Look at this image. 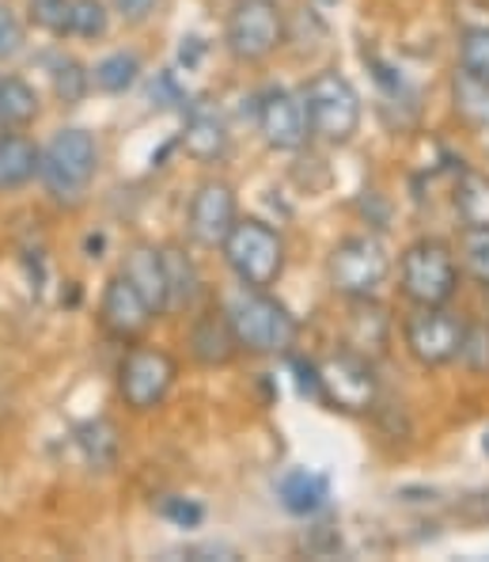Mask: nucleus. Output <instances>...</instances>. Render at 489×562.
<instances>
[{"label": "nucleus", "mask_w": 489, "mask_h": 562, "mask_svg": "<svg viewBox=\"0 0 489 562\" xmlns=\"http://www.w3.org/2000/svg\"><path fill=\"white\" fill-rule=\"evenodd\" d=\"M399 285L402 296L418 308L447 304L459 289V262L444 239H418L402 251L399 262Z\"/></svg>", "instance_id": "obj_5"}, {"label": "nucleus", "mask_w": 489, "mask_h": 562, "mask_svg": "<svg viewBox=\"0 0 489 562\" xmlns=\"http://www.w3.org/2000/svg\"><path fill=\"white\" fill-rule=\"evenodd\" d=\"M175 376L179 366L168 350H160V346H134V350H126V358L118 366V395L129 411L148 415V411H156L168 400V392L175 387Z\"/></svg>", "instance_id": "obj_9"}, {"label": "nucleus", "mask_w": 489, "mask_h": 562, "mask_svg": "<svg viewBox=\"0 0 489 562\" xmlns=\"http://www.w3.org/2000/svg\"><path fill=\"white\" fill-rule=\"evenodd\" d=\"M49 77H54V92H57V99H61L65 106H77L80 99L95 88V85H91V72L80 61H72V57H57Z\"/></svg>", "instance_id": "obj_24"}, {"label": "nucleus", "mask_w": 489, "mask_h": 562, "mask_svg": "<svg viewBox=\"0 0 489 562\" xmlns=\"http://www.w3.org/2000/svg\"><path fill=\"white\" fill-rule=\"evenodd\" d=\"M459 262L478 285L489 289V228H463L459 236Z\"/></svg>", "instance_id": "obj_25"}, {"label": "nucleus", "mask_w": 489, "mask_h": 562, "mask_svg": "<svg viewBox=\"0 0 489 562\" xmlns=\"http://www.w3.org/2000/svg\"><path fill=\"white\" fill-rule=\"evenodd\" d=\"M459 361H467L475 373H489V327L467 324V338H463Z\"/></svg>", "instance_id": "obj_30"}, {"label": "nucleus", "mask_w": 489, "mask_h": 562, "mask_svg": "<svg viewBox=\"0 0 489 562\" xmlns=\"http://www.w3.org/2000/svg\"><path fill=\"white\" fill-rule=\"evenodd\" d=\"M77 445L84 452V460L91 468H114L122 452V437H118V426L106 418H91L84 426H77Z\"/></svg>", "instance_id": "obj_20"}, {"label": "nucleus", "mask_w": 489, "mask_h": 562, "mask_svg": "<svg viewBox=\"0 0 489 562\" xmlns=\"http://www.w3.org/2000/svg\"><path fill=\"white\" fill-rule=\"evenodd\" d=\"M152 319H156L152 304L145 301V293L122 270L114 278H106L103 296H99V324H103L106 335L134 346L137 338H145Z\"/></svg>", "instance_id": "obj_13"}, {"label": "nucleus", "mask_w": 489, "mask_h": 562, "mask_svg": "<svg viewBox=\"0 0 489 562\" xmlns=\"http://www.w3.org/2000/svg\"><path fill=\"white\" fill-rule=\"evenodd\" d=\"M137 80H140V57L126 54V49H118V54H106L103 61L91 69V85H95L103 95H126Z\"/></svg>", "instance_id": "obj_21"}, {"label": "nucleus", "mask_w": 489, "mask_h": 562, "mask_svg": "<svg viewBox=\"0 0 489 562\" xmlns=\"http://www.w3.org/2000/svg\"><path fill=\"white\" fill-rule=\"evenodd\" d=\"M315 369H319V403L345 411V415H364V411L376 407L379 376L372 369L368 353L338 350L322 358Z\"/></svg>", "instance_id": "obj_7"}, {"label": "nucleus", "mask_w": 489, "mask_h": 562, "mask_svg": "<svg viewBox=\"0 0 489 562\" xmlns=\"http://www.w3.org/2000/svg\"><path fill=\"white\" fill-rule=\"evenodd\" d=\"M304 111H308L311 137L327 145H350L361 130V95L338 69L315 72L308 85L300 88Z\"/></svg>", "instance_id": "obj_4"}, {"label": "nucleus", "mask_w": 489, "mask_h": 562, "mask_svg": "<svg viewBox=\"0 0 489 562\" xmlns=\"http://www.w3.org/2000/svg\"><path fill=\"white\" fill-rule=\"evenodd\" d=\"M277 498L293 517H311V514H319V509L327 506L330 483H327V475H319V471L293 468V471H285V475L277 479Z\"/></svg>", "instance_id": "obj_15"}, {"label": "nucleus", "mask_w": 489, "mask_h": 562, "mask_svg": "<svg viewBox=\"0 0 489 562\" xmlns=\"http://www.w3.org/2000/svg\"><path fill=\"white\" fill-rule=\"evenodd\" d=\"M254 122H259V134L273 153H300L311 137L304 99L296 92H288V88H270V92H262L259 106H254Z\"/></svg>", "instance_id": "obj_12"}, {"label": "nucleus", "mask_w": 489, "mask_h": 562, "mask_svg": "<svg viewBox=\"0 0 489 562\" xmlns=\"http://www.w3.org/2000/svg\"><path fill=\"white\" fill-rule=\"evenodd\" d=\"M122 274L145 293V301L152 304L156 316L171 308V281H168V259L156 244H134L122 262Z\"/></svg>", "instance_id": "obj_14"}, {"label": "nucleus", "mask_w": 489, "mask_h": 562, "mask_svg": "<svg viewBox=\"0 0 489 562\" xmlns=\"http://www.w3.org/2000/svg\"><path fill=\"white\" fill-rule=\"evenodd\" d=\"M482 449H486V452H489V434H486V437H482Z\"/></svg>", "instance_id": "obj_35"}, {"label": "nucleus", "mask_w": 489, "mask_h": 562, "mask_svg": "<svg viewBox=\"0 0 489 562\" xmlns=\"http://www.w3.org/2000/svg\"><path fill=\"white\" fill-rule=\"evenodd\" d=\"M163 259H168V281H171V308H179V304H186L190 296H194V285H197V270H194V262H190L186 255L179 251V247H168V251H163Z\"/></svg>", "instance_id": "obj_29"}, {"label": "nucleus", "mask_w": 489, "mask_h": 562, "mask_svg": "<svg viewBox=\"0 0 489 562\" xmlns=\"http://www.w3.org/2000/svg\"><path fill=\"white\" fill-rule=\"evenodd\" d=\"M27 20L46 35H72V0H27Z\"/></svg>", "instance_id": "obj_26"}, {"label": "nucleus", "mask_w": 489, "mask_h": 562, "mask_svg": "<svg viewBox=\"0 0 489 562\" xmlns=\"http://www.w3.org/2000/svg\"><path fill=\"white\" fill-rule=\"evenodd\" d=\"M285 43V12L277 0H231L224 20V46L236 61L259 65Z\"/></svg>", "instance_id": "obj_6"}, {"label": "nucleus", "mask_w": 489, "mask_h": 562, "mask_svg": "<svg viewBox=\"0 0 489 562\" xmlns=\"http://www.w3.org/2000/svg\"><path fill=\"white\" fill-rule=\"evenodd\" d=\"M160 514L171 520V525H179V528H197L205 520V509L197 506L194 498H182V494H168L163 498V506H160Z\"/></svg>", "instance_id": "obj_32"}, {"label": "nucleus", "mask_w": 489, "mask_h": 562, "mask_svg": "<svg viewBox=\"0 0 489 562\" xmlns=\"http://www.w3.org/2000/svg\"><path fill=\"white\" fill-rule=\"evenodd\" d=\"M23 43H27V35H23L20 15H15L8 4H0V61L23 54Z\"/></svg>", "instance_id": "obj_31"}, {"label": "nucleus", "mask_w": 489, "mask_h": 562, "mask_svg": "<svg viewBox=\"0 0 489 562\" xmlns=\"http://www.w3.org/2000/svg\"><path fill=\"white\" fill-rule=\"evenodd\" d=\"M114 12H118L122 23H129V27H137V23L152 20V12L160 8V0H111Z\"/></svg>", "instance_id": "obj_33"}, {"label": "nucleus", "mask_w": 489, "mask_h": 562, "mask_svg": "<svg viewBox=\"0 0 489 562\" xmlns=\"http://www.w3.org/2000/svg\"><path fill=\"white\" fill-rule=\"evenodd\" d=\"M463 338H467V319H459L455 312H447L444 304L418 308L402 327L406 350H410V358L425 369H441V366L459 361Z\"/></svg>", "instance_id": "obj_10"}, {"label": "nucleus", "mask_w": 489, "mask_h": 562, "mask_svg": "<svg viewBox=\"0 0 489 562\" xmlns=\"http://www.w3.org/2000/svg\"><path fill=\"white\" fill-rule=\"evenodd\" d=\"M111 27V12L103 0H72V35L77 38H103Z\"/></svg>", "instance_id": "obj_28"}, {"label": "nucleus", "mask_w": 489, "mask_h": 562, "mask_svg": "<svg viewBox=\"0 0 489 562\" xmlns=\"http://www.w3.org/2000/svg\"><path fill=\"white\" fill-rule=\"evenodd\" d=\"M220 255L231 274L239 278V285L273 289L285 274V239L259 217H239L228 239L220 244Z\"/></svg>", "instance_id": "obj_3"}, {"label": "nucleus", "mask_w": 489, "mask_h": 562, "mask_svg": "<svg viewBox=\"0 0 489 562\" xmlns=\"http://www.w3.org/2000/svg\"><path fill=\"white\" fill-rule=\"evenodd\" d=\"M8 134H12V126H8L4 114H0V137H8Z\"/></svg>", "instance_id": "obj_34"}, {"label": "nucleus", "mask_w": 489, "mask_h": 562, "mask_svg": "<svg viewBox=\"0 0 489 562\" xmlns=\"http://www.w3.org/2000/svg\"><path fill=\"white\" fill-rule=\"evenodd\" d=\"M99 176V145L88 130L65 126L43 145V164H38V183L54 202L77 205L84 202L88 187Z\"/></svg>", "instance_id": "obj_2"}, {"label": "nucleus", "mask_w": 489, "mask_h": 562, "mask_svg": "<svg viewBox=\"0 0 489 562\" xmlns=\"http://www.w3.org/2000/svg\"><path fill=\"white\" fill-rule=\"evenodd\" d=\"M190 346H194V358L202 361V366H228L239 353V342L228 324V312H209L205 319H197L194 335H190Z\"/></svg>", "instance_id": "obj_17"}, {"label": "nucleus", "mask_w": 489, "mask_h": 562, "mask_svg": "<svg viewBox=\"0 0 489 562\" xmlns=\"http://www.w3.org/2000/svg\"><path fill=\"white\" fill-rule=\"evenodd\" d=\"M224 312H228V324H231V335H236L239 350L254 353V358L288 353L296 346V338H300L296 316L277 296H270V289L243 285L231 296V304Z\"/></svg>", "instance_id": "obj_1"}, {"label": "nucleus", "mask_w": 489, "mask_h": 562, "mask_svg": "<svg viewBox=\"0 0 489 562\" xmlns=\"http://www.w3.org/2000/svg\"><path fill=\"white\" fill-rule=\"evenodd\" d=\"M459 69L489 85V27H475L459 38Z\"/></svg>", "instance_id": "obj_27"}, {"label": "nucleus", "mask_w": 489, "mask_h": 562, "mask_svg": "<svg viewBox=\"0 0 489 562\" xmlns=\"http://www.w3.org/2000/svg\"><path fill=\"white\" fill-rule=\"evenodd\" d=\"M452 95H455V111L478 130H489V85L470 72H455L452 80Z\"/></svg>", "instance_id": "obj_23"}, {"label": "nucleus", "mask_w": 489, "mask_h": 562, "mask_svg": "<svg viewBox=\"0 0 489 562\" xmlns=\"http://www.w3.org/2000/svg\"><path fill=\"white\" fill-rule=\"evenodd\" d=\"M0 114L12 130H23L38 119V92L23 77H0Z\"/></svg>", "instance_id": "obj_22"}, {"label": "nucleus", "mask_w": 489, "mask_h": 562, "mask_svg": "<svg viewBox=\"0 0 489 562\" xmlns=\"http://www.w3.org/2000/svg\"><path fill=\"white\" fill-rule=\"evenodd\" d=\"M38 164H43V148L23 134L0 137V190H20L31 179H38Z\"/></svg>", "instance_id": "obj_16"}, {"label": "nucleus", "mask_w": 489, "mask_h": 562, "mask_svg": "<svg viewBox=\"0 0 489 562\" xmlns=\"http://www.w3.org/2000/svg\"><path fill=\"white\" fill-rule=\"evenodd\" d=\"M239 221V202L236 190L224 179H205L202 187L194 190L186 210V233L197 247L205 251H217V247L228 239V233L236 228Z\"/></svg>", "instance_id": "obj_11"}, {"label": "nucleus", "mask_w": 489, "mask_h": 562, "mask_svg": "<svg viewBox=\"0 0 489 562\" xmlns=\"http://www.w3.org/2000/svg\"><path fill=\"white\" fill-rule=\"evenodd\" d=\"M182 148H186L194 160H220L228 153V130L213 111H194L182 126Z\"/></svg>", "instance_id": "obj_18"}, {"label": "nucleus", "mask_w": 489, "mask_h": 562, "mask_svg": "<svg viewBox=\"0 0 489 562\" xmlns=\"http://www.w3.org/2000/svg\"><path fill=\"white\" fill-rule=\"evenodd\" d=\"M327 274L334 293H342L345 301L376 296L379 285L391 278V255L376 236H350L330 251Z\"/></svg>", "instance_id": "obj_8"}, {"label": "nucleus", "mask_w": 489, "mask_h": 562, "mask_svg": "<svg viewBox=\"0 0 489 562\" xmlns=\"http://www.w3.org/2000/svg\"><path fill=\"white\" fill-rule=\"evenodd\" d=\"M455 213L463 228H489V176L486 171H459L455 179Z\"/></svg>", "instance_id": "obj_19"}]
</instances>
